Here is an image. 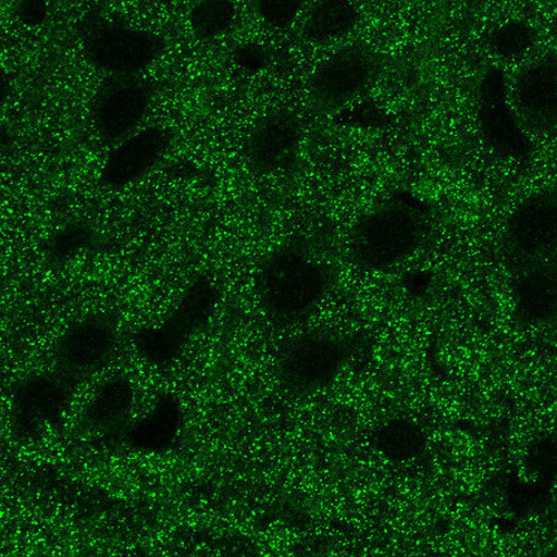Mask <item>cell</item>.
Instances as JSON below:
<instances>
[{"label":"cell","instance_id":"17","mask_svg":"<svg viewBox=\"0 0 557 557\" xmlns=\"http://www.w3.org/2000/svg\"><path fill=\"white\" fill-rule=\"evenodd\" d=\"M481 128L485 141L508 158H525L530 143L518 124L515 114L503 102L483 103Z\"/></svg>","mask_w":557,"mask_h":557},{"label":"cell","instance_id":"1","mask_svg":"<svg viewBox=\"0 0 557 557\" xmlns=\"http://www.w3.org/2000/svg\"><path fill=\"white\" fill-rule=\"evenodd\" d=\"M334 277L324 262L308 256L305 239L293 237L263 263L258 277L261 306L278 326L298 324L310 315Z\"/></svg>","mask_w":557,"mask_h":557},{"label":"cell","instance_id":"2","mask_svg":"<svg viewBox=\"0 0 557 557\" xmlns=\"http://www.w3.org/2000/svg\"><path fill=\"white\" fill-rule=\"evenodd\" d=\"M423 237L422 211L408 201H391L357 223L350 256L361 268L386 269L412 256Z\"/></svg>","mask_w":557,"mask_h":557},{"label":"cell","instance_id":"3","mask_svg":"<svg viewBox=\"0 0 557 557\" xmlns=\"http://www.w3.org/2000/svg\"><path fill=\"white\" fill-rule=\"evenodd\" d=\"M354 345L347 337L311 332L282 351L278 376L290 393L306 395L327 386L345 366Z\"/></svg>","mask_w":557,"mask_h":557},{"label":"cell","instance_id":"19","mask_svg":"<svg viewBox=\"0 0 557 557\" xmlns=\"http://www.w3.org/2000/svg\"><path fill=\"white\" fill-rule=\"evenodd\" d=\"M94 238V232L89 224L83 221H72L46 240L45 258L52 265H61L64 261L75 257L77 252L90 247Z\"/></svg>","mask_w":557,"mask_h":557},{"label":"cell","instance_id":"5","mask_svg":"<svg viewBox=\"0 0 557 557\" xmlns=\"http://www.w3.org/2000/svg\"><path fill=\"white\" fill-rule=\"evenodd\" d=\"M164 46L160 36L125 25L102 23L87 32L84 52L97 70L114 75H135L149 66Z\"/></svg>","mask_w":557,"mask_h":557},{"label":"cell","instance_id":"28","mask_svg":"<svg viewBox=\"0 0 557 557\" xmlns=\"http://www.w3.org/2000/svg\"><path fill=\"white\" fill-rule=\"evenodd\" d=\"M237 61L248 70H259L267 62L265 53L259 48L243 47L236 52Z\"/></svg>","mask_w":557,"mask_h":557},{"label":"cell","instance_id":"26","mask_svg":"<svg viewBox=\"0 0 557 557\" xmlns=\"http://www.w3.org/2000/svg\"><path fill=\"white\" fill-rule=\"evenodd\" d=\"M16 12L24 24L38 25L45 21L46 5L38 0H27V2L18 3Z\"/></svg>","mask_w":557,"mask_h":557},{"label":"cell","instance_id":"16","mask_svg":"<svg viewBox=\"0 0 557 557\" xmlns=\"http://www.w3.org/2000/svg\"><path fill=\"white\" fill-rule=\"evenodd\" d=\"M133 405L129 381L114 377L104 383L87 409L89 423L107 436H116L125 428Z\"/></svg>","mask_w":557,"mask_h":557},{"label":"cell","instance_id":"22","mask_svg":"<svg viewBox=\"0 0 557 557\" xmlns=\"http://www.w3.org/2000/svg\"><path fill=\"white\" fill-rule=\"evenodd\" d=\"M534 42L533 28L524 22L503 25L492 36L491 46L495 53L513 58L524 53Z\"/></svg>","mask_w":557,"mask_h":557},{"label":"cell","instance_id":"15","mask_svg":"<svg viewBox=\"0 0 557 557\" xmlns=\"http://www.w3.org/2000/svg\"><path fill=\"white\" fill-rule=\"evenodd\" d=\"M182 422L177 399L162 395L148 417L136 424L129 434L132 444L143 451L161 453L173 444Z\"/></svg>","mask_w":557,"mask_h":557},{"label":"cell","instance_id":"25","mask_svg":"<svg viewBox=\"0 0 557 557\" xmlns=\"http://www.w3.org/2000/svg\"><path fill=\"white\" fill-rule=\"evenodd\" d=\"M504 91L505 86L502 73L495 70L488 73L482 89L483 103L503 102Z\"/></svg>","mask_w":557,"mask_h":557},{"label":"cell","instance_id":"9","mask_svg":"<svg viewBox=\"0 0 557 557\" xmlns=\"http://www.w3.org/2000/svg\"><path fill=\"white\" fill-rule=\"evenodd\" d=\"M380 62L363 46L346 48L322 65L311 83L312 100L322 110H335L374 79Z\"/></svg>","mask_w":557,"mask_h":557},{"label":"cell","instance_id":"8","mask_svg":"<svg viewBox=\"0 0 557 557\" xmlns=\"http://www.w3.org/2000/svg\"><path fill=\"white\" fill-rule=\"evenodd\" d=\"M506 240L520 268L550 252L556 242V191L543 190L525 199L508 220Z\"/></svg>","mask_w":557,"mask_h":557},{"label":"cell","instance_id":"21","mask_svg":"<svg viewBox=\"0 0 557 557\" xmlns=\"http://www.w3.org/2000/svg\"><path fill=\"white\" fill-rule=\"evenodd\" d=\"M234 7L224 0H205L193 8L190 23L193 32L201 40L227 30L234 18Z\"/></svg>","mask_w":557,"mask_h":557},{"label":"cell","instance_id":"7","mask_svg":"<svg viewBox=\"0 0 557 557\" xmlns=\"http://www.w3.org/2000/svg\"><path fill=\"white\" fill-rule=\"evenodd\" d=\"M151 83L136 75H114L97 91L92 119L97 133L106 141L128 136L148 112L153 97Z\"/></svg>","mask_w":557,"mask_h":557},{"label":"cell","instance_id":"11","mask_svg":"<svg viewBox=\"0 0 557 557\" xmlns=\"http://www.w3.org/2000/svg\"><path fill=\"white\" fill-rule=\"evenodd\" d=\"M172 140L170 131L151 126L119 146L107 159L102 183L106 187L121 189L148 173Z\"/></svg>","mask_w":557,"mask_h":557},{"label":"cell","instance_id":"23","mask_svg":"<svg viewBox=\"0 0 557 557\" xmlns=\"http://www.w3.org/2000/svg\"><path fill=\"white\" fill-rule=\"evenodd\" d=\"M300 2H270L262 0L258 3V11L263 23L270 27L288 25L300 11Z\"/></svg>","mask_w":557,"mask_h":557},{"label":"cell","instance_id":"14","mask_svg":"<svg viewBox=\"0 0 557 557\" xmlns=\"http://www.w3.org/2000/svg\"><path fill=\"white\" fill-rule=\"evenodd\" d=\"M518 100L536 128L552 129L556 124V62L546 57L524 70L518 81Z\"/></svg>","mask_w":557,"mask_h":557},{"label":"cell","instance_id":"13","mask_svg":"<svg viewBox=\"0 0 557 557\" xmlns=\"http://www.w3.org/2000/svg\"><path fill=\"white\" fill-rule=\"evenodd\" d=\"M518 318L524 325L541 324L555 317L556 272L540 261L522 267L515 281Z\"/></svg>","mask_w":557,"mask_h":557},{"label":"cell","instance_id":"10","mask_svg":"<svg viewBox=\"0 0 557 557\" xmlns=\"http://www.w3.org/2000/svg\"><path fill=\"white\" fill-rule=\"evenodd\" d=\"M75 386L60 373L28 377L14 391L12 418L24 435H34L60 420L71 404Z\"/></svg>","mask_w":557,"mask_h":557},{"label":"cell","instance_id":"20","mask_svg":"<svg viewBox=\"0 0 557 557\" xmlns=\"http://www.w3.org/2000/svg\"><path fill=\"white\" fill-rule=\"evenodd\" d=\"M373 442L381 454L394 461H403L418 451L422 445V435L413 424L397 420L379 429L373 435Z\"/></svg>","mask_w":557,"mask_h":557},{"label":"cell","instance_id":"27","mask_svg":"<svg viewBox=\"0 0 557 557\" xmlns=\"http://www.w3.org/2000/svg\"><path fill=\"white\" fill-rule=\"evenodd\" d=\"M540 495L534 492L533 487L525 486L521 484L518 486L511 495L513 497L512 504L517 508V510H520L522 512L533 510V508L536 507V505H540Z\"/></svg>","mask_w":557,"mask_h":557},{"label":"cell","instance_id":"6","mask_svg":"<svg viewBox=\"0 0 557 557\" xmlns=\"http://www.w3.org/2000/svg\"><path fill=\"white\" fill-rule=\"evenodd\" d=\"M114 345L115 331L109 319L91 315L77 320L58 341L57 373L77 386L99 373L110 360Z\"/></svg>","mask_w":557,"mask_h":557},{"label":"cell","instance_id":"18","mask_svg":"<svg viewBox=\"0 0 557 557\" xmlns=\"http://www.w3.org/2000/svg\"><path fill=\"white\" fill-rule=\"evenodd\" d=\"M357 18L355 7L330 0L312 8L302 26V34L309 41L326 42L348 33L356 25Z\"/></svg>","mask_w":557,"mask_h":557},{"label":"cell","instance_id":"12","mask_svg":"<svg viewBox=\"0 0 557 557\" xmlns=\"http://www.w3.org/2000/svg\"><path fill=\"white\" fill-rule=\"evenodd\" d=\"M299 139L300 124L295 115L287 112L268 114L249 135L247 158L257 171H276L292 160Z\"/></svg>","mask_w":557,"mask_h":557},{"label":"cell","instance_id":"4","mask_svg":"<svg viewBox=\"0 0 557 557\" xmlns=\"http://www.w3.org/2000/svg\"><path fill=\"white\" fill-rule=\"evenodd\" d=\"M216 298V289L207 276L195 278L180 307L160 329L145 330L136 336L140 356L153 366L170 363L208 321Z\"/></svg>","mask_w":557,"mask_h":557},{"label":"cell","instance_id":"24","mask_svg":"<svg viewBox=\"0 0 557 557\" xmlns=\"http://www.w3.org/2000/svg\"><path fill=\"white\" fill-rule=\"evenodd\" d=\"M531 467L542 476L555 474V447L547 443H541L533 447L531 453Z\"/></svg>","mask_w":557,"mask_h":557}]
</instances>
